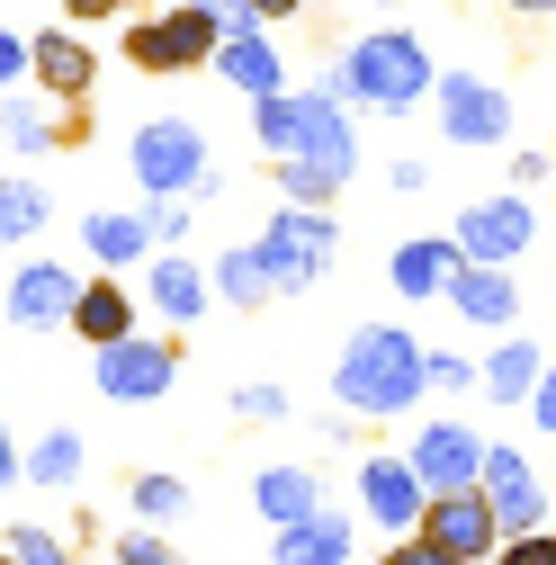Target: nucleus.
Returning <instances> with one entry per match:
<instances>
[{"mask_svg": "<svg viewBox=\"0 0 556 565\" xmlns=\"http://www.w3.org/2000/svg\"><path fill=\"white\" fill-rule=\"evenodd\" d=\"M260 145L288 153V171H314V180H351V126H341L332 99H260Z\"/></svg>", "mask_w": 556, "mask_h": 565, "instance_id": "nucleus-1", "label": "nucleus"}, {"mask_svg": "<svg viewBox=\"0 0 556 565\" xmlns=\"http://www.w3.org/2000/svg\"><path fill=\"white\" fill-rule=\"evenodd\" d=\"M413 377H431V360L413 350V332H360L351 350H341V395H351L360 413H395L413 404Z\"/></svg>", "mask_w": 556, "mask_h": 565, "instance_id": "nucleus-2", "label": "nucleus"}, {"mask_svg": "<svg viewBox=\"0 0 556 565\" xmlns=\"http://www.w3.org/2000/svg\"><path fill=\"white\" fill-rule=\"evenodd\" d=\"M351 90L368 108H413L431 90V54L413 45V36H360L351 45Z\"/></svg>", "mask_w": 556, "mask_h": 565, "instance_id": "nucleus-3", "label": "nucleus"}, {"mask_svg": "<svg viewBox=\"0 0 556 565\" xmlns=\"http://www.w3.org/2000/svg\"><path fill=\"white\" fill-rule=\"evenodd\" d=\"M323 252H332V225H323V216H278V225L260 234V269H269V288H297V278H314Z\"/></svg>", "mask_w": 556, "mask_h": 565, "instance_id": "nucleus-4", "label": "nucleus"}, {"mask_svg": "<svg viewBox=\"0 0 556 565\" xmlns=\"http://www.w3.org/2000/svg\"><path fill=\"white\" fill-rule=\"evenodd\" d=\"M135 171H145V189H189L206 171L197 126H145V135H135Z\"/></svg>", "mask_w": 556, "mask_h": 565, "instance_id": "nucleus-5", "label": "nucleus"}, {"mask_svg": "<svg viewBox=\"0 0 556 565\" xmlns=\"http://www.w3.org/2000/svg\"><path fill=\"white\" fill-rule=\"evenodd\" d=\"M10 315H19L28 332H54V323H73V315H82V288H73V269H54V260L19 269V288H10Z\"/></svg>", "mask_w": 556, "mask_h": 565, "instance_id": "nucleus-6", "label": "nucleus"}, {"mask_svg": "<svg viewBox=\"0 0 556 565\" xmlns=\"http://www.w3.org/2000/svg\"><path fill=\"white\" fill-rule=\"evenodd\" d=\"M99 386H108L117 404L162 395V386H171V350H153V341H117V350H99Z\"/></svg>", "mask_w": 556, "mask_h": 565, "instance_id": "nucleus-7", "label": "nucleus"}, {"mask_svg": "<svg viewBox=\"0 0 556 565\" xmlns=\"http://www.w3.org/2000/svg\"><path fill=\"white\" fill-rule=\"evenodd\" d=\"M458 243L484 260V269H494V260H512L521 243H530V206L521 198H494V206H467V216H458Z\"/></svg>", "mask_w": 556, "mask_h": 565, "instance_id": "nucleus-8", "label": "nucleus"}, {"mask_svg": "<svg viewBox=\"0 0 556 565\" xmlns=\"http://www.w3.org/2000/svg\"><path fill=\"white\" fill-rule=\"evenodd\" d=\"M484 484H494L503 530H538V484H530V467H521L512 449H484Z\"/></svg>", "mask_w": 556, "mask_h": 565, "instance_id": "nucleus-9", "label": "nucleus"}, {"mask_svg": "<svg viewBox=\"0 0 556 565\" xmlns=\"http://www.w3.org/2000/svg\"><path fill=\"white\" fill-rule=\"evenodd\" d=\"M484 539H494V512H484L475 493H449L440 521H431V547H440V556H475Z\"/></svg>", "mask_w": 556, "mask_h": 565, "instance_id": "nucleus-10", "label": "nucleus"}, {"mask_svg": "<svg viewBox=\"0 0 556 565\" xmlns=\"http://www.w3.org/2000/svg\"><path fill=\"white\" fill-rule=\"evenodd\" d=\"M413 467H423L431 484H467V476L484 467V449H475L467 431H449V422H440V431H423V449H413Z\"/></svg>", "mask_w": 556, "mask_h": 565, "instance_id": "nucleus-11", "label": "nucleus"}, {"mask_svg": "<svg viewBox=\"0 0 556 565\" xmlns=\"http://www.w3.org/2000/svg\"><path fill=\"white\" fill-rule=\"evenodd\" d=\"M260 512H269L278 530H306V521H323V512H314V476H306V467H278V476H260Z\"/></svg>", "mask_w": 556, "mask_h": 565, "instance_id": "nucleus-12", "label": "nucleus"}, {"mask_svg": "<svg viewBox=\"0 0 556 565\" xmlns=\"http://www.w3.org/2000/svg\"><path fill=\"white\" fill-rule=\"evenodd\" d=\"M449 135L458 145H484V135H503V99L484 82H449Z\"/></svg>", "mask_w": 556, "mask_h": 565, "instance_id": "nucleus-13", "label": "nucleus"}, {"mask_svg": "<svg viewBox=\"0 0 556 565\" xmlns=\"http://www.w3.org/2000/svg\"><path fill=\"white\" fill-rule=\"evenodd\" d=\"M278 565H351V530H341V521L278 530Z\"/></svg>", "mask_w": 556, "mask_h": 565, "instance_id": "nucleus-14", "label": "nucleus"}, {"mask_svg": "<svg viewBox=\"0 0 556 565\" xmlns=\"http://www.w3.org/2000/svg\"><path fill=\"white\" fill-rule=\"evenodd\" d=\"M206 45H216V19H206V10H180V19H162V28L145 36L153 63H189V54H206Z\"/></svg>", "mask_w": 556, "mask_h": 565, "instance_id": "nucleus-15", "label": "nucleus"}, {"mask_svg": "<svg viewBox=\"0 0 556 565\" xmlns=\"http://www.w3.org/2000/svg\"><path fill=\"white\" fill-rule=\"evenodd\" d=\"M413 493H423V484H413V467H395V458H377V467H368V512H377V521L413 530Z\"/></svg>", "mask_w": 556, "mask_h": 565, "instance_id": "nucleus-16", "label": "nucleus"}, {"mask_svg": "<svg viewBox=\"0 0 556 565\" xmlns=\"http://www.w3.org/2000/svg\"><path fill=\"white\" fill-rule=\"evenodd\" d=\"M449 297H458L467 323H512V288H503V269H467Z\"/></svg>", "mask_w": 556, "mask_h": 565, "instance_id": "nucleus-17", "label": "nucleus"}, {"mask_svg": "<svg viewBox=\"0 0 556 565\" xmlns=\"http://www.w3.org/2000/svg\"><path fill=\"white\" fill-rule=\"evenodd\" d=\"M153 306H162V315H180V323H197V306H206V278H197L189 260H162V269H153Z\"/></svg>", "mask_w": 556, "mask_h": 565, "instance_id": "nucleus-18", "label": "nucleus"}, {"mask_svg": "<svg viewBox=\"0 0 556 565\" xmlns=\"http://www.w3.org/2000/svg\"><path fill=\"white\" fill-rule=\"evenodd\" d=\"M440 278H449V252H440V243H404V252H395V288H404V297H431Z\"/></svg>", "mask_w": 556, "mask_h": 565, "instance_id": "nucleus-19", "label": "nucleus"}, {"mask_svg": "<svg viewBox=\"0 0 556 565\" xmlns=\"http://www.w3.org/2000/svg\"><path fill=\"white\" fill-rule=\"evenodd\" d=\"M36 225H45V189L10 180V189H0V243H10V234H36Z\"/></svg>", "mask_w": 556, "mask_h": 565, "instance_id": "nucleus-20", "label": "nucleus"}, {"mask_svg": "<svg viewBox=\"0 0 556 565\" xmlns=\"http://www.w3.org/2000/svg\"><path fill=\"white\" fill-rule=\"evenodd\" d=\"M90 252L99 260H135V252H145V225H135V216H90Z\"/></svg>", "mask_w": 556, "mask_h": 565, "instance_id": "nucleus-21", "label": "nucleus"}, {"mask_svg": "<svg viewBox=\"0 0 556 565\" xmlns=\"http://www.w3.org/2000/svg\"><path fill=\"white\" fill-rule=\"evenodd\" d=\"M73 323H82L90 341H108V350H117V341H126V297H108V288H99V297H82V315H73Z\"/></svg>", "mask_w": 556, "mask_h": 565, "instance_id": "nucleus-22", "label": "nucleus"}, {"mask_svg": "<svg viewBox=\"0 0 556 565\" xmlns=\"http://www.w3.org/2000/svg\"><path fill=\"white\" fill-rule=\"evenodd\" d=\"M530 377H538V350H521V341H512L503 360L484 369V395H530Z\"/></svg>", "mask_w": 556, "mask_h": 565, "instance_id": "nucleus-23", "label": "nucleus"}, {"mask_svg": "<svg viewBox=\"0 0 556 565\" xmlns=\"http://www.w3.org/2000/svg\"><path fill=\"white\" fill-rule=\"evenodd\" d=\"M225 73H234L243 90H269V99H278V54H269V45H234Z\"/></svg>", "mask_w": 556, "mask_h": 565, "instance_id": "nucleus-24", "label": "nucleus"}, {"mask_svg": "<svg viewBox=\"0 0 556 565\" xmlns=\"http://www.w3.org/2000/svg\"><path fill=\"white\" fill-rule=\"evenodd\" d=\"M28 467H36L45 484H73V476H82V440H73V431H45V449H36Z\"/></svg>", "mask_w": 556, "mask_h": 565, "instance_id": "nucleus-25", "label": "nucleus"}, {"mask_svg": "<svg viewBox=\"0 0 556 565\" xmlns=\"http://www.w3.org/2000/svg\"><path fill=\"white\" fill-rule=\"evenodd\" d=\"M225 297H243V306H260V297H269V269H260V252H234V260H225Z\"/></svg>", "mask_w": 556, "mask_h": 565, "instance_id": "nucleus-26", "label": "nucleus"}, {"mask_svg": "<svg viewBox=\"0 0 556 565\" xmlns=\"http://www.w3.org/2000/svg\"><path fill=\"white\" fill-rule=\"evenodd\" d=\"M36 63H45V73H54V82H63V90H73V82H82V73H90V63H82V45H54V36H45V45H36Z\"/></svg>", "mask_w": 556, "mask_h": 565, "instance_id": "nucleus-27", "label": "nucleus"}, {"mask_svg": "<svg viewBox=\"0 0 556 565\" xmlns=\"http://www.w3.org/2000/svg\"><path fill=\"white\" fill-rule=\"evenodd\" d=\"M135 503H145V512H180V484H171V476H153L145 493H135Z\"/></svg>", "mask_w": 556, "mask_h": 565, "instance_id": "nucleus-28", "label": "nucleus"}, {"mask_svg": "<svg viewBox=\"0 0 556 565\" xmlns=\"http://www.w3.org/2000/svg\"><path fill=\"white\" fill-rule=\"evenodd\" d=\"M117 565H171V547H153V539H126V547H117Z\"/></svg>", "mask_w": 556, "mask_h": 565, "instance_id": "nucleus-29", "label": "nucleus"}, {"mask_svg": "<svg viewBox=\"0 0 556 565\" xmlns=\"http://www.w3.org/2000/svg\"><path fill=\"white\" fill-rule=\"evenodd\" d=\"M19 565H63V556L45 547V530H19Z\"/></svg>", "mask_w": 556, "mask_h": 565, "instance_id": "nucleus-30", "label": "nucleus"}, {"mask_svg": "<svg viewBox=\"0 0 556 565\" xmlns=\"http://www.w3.org/2000/svg\"><path fill=\"white\" fill-rule=\"evenodd\" d=\"M503 565H556V539H521V547H512Z\"/></svg>", "mask_w": 556, "mask_h": 565, "instance_id": "nucleus-31", "label": "nucleus"}, {"mask_svg": "<svg viewBox=\"0 0 556 565\" xmlns=\"http://www.w3.org/2000/svg\"><path fill=\"white\" fill-rule=\"evenodd\" d=\"M395 565H458V556H440V547H404Z\"/></svg>", "mask_w": 556, "mask_h": 565, "instance_id": "nucleus-32", "label": "nucleus"}, {"mask_svg": "<svg viewBox=\"0 0 556 565\" xmlns=\"http://www.w3.org/2000/svg\"><path fill=\"white\" fill-rule=\"evenodd\" d=\"M538 422H547V431H556V377L538 386Z\"/></svg>", "mask_w": 556, "mask_h": 565, "instance_id": "nucleus-33", "label": "nucleus"}, {"mask_svg": "<svg viewBox=\"0 0 556 565\" xmlns=\"http://www.w3.org/2000/svg\"><path fill=\"white\" fill-rule=\"evenodd\" d=\"M10 73H19V45H10V36H0V82H10Z\"/></svg>", "mask_w": 556, "mask_h": 565, "instance_id": "nucleus-34", "label": "nucleus"}, {"mask_svg": "<svg viewBox=\"0 0 556 565\" xmlns=\"http://www.w3.org/2000/svg\"><path fill=\"white\" fill-rule=\"evenodd\" d=\"M0 484H10V431H0Z\"/></svg>", "mask_w": 556, "mask_h": 565, "instance_id": "nucleus-35", "label": "nucleus"}]
</instances>
